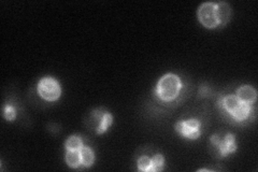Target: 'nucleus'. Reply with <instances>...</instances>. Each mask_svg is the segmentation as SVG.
<instances>
[{
  "mask_svg": "<svg viewBox=\"0 0 258 172\" xmlns=\"http://www.w3.org/2000/svg\"><path fill=\"white\" fill-rule=\"evenodd\" d=\"M236 96L238 97L239 100L242 101V103L252 105L256 101L257 93L255 91V88H253L252 86L243 85V86L238 88V91L236 93Z\"/></svg>",
  "mask_w": 258,
  "mask_h": 172,
  "instance_id": "8",
  "label": "nucleus"
},
{
  "mask_svg": "<svg viewBox=\"0 0 258 172\" xmlns=\"http://www.w3.org/2000/svg\"><path fill=\"white\" fill-rule=\"evenodd\" d=\"M80 154H81V169H84V168H90L91 166L95 162V154H94V152L92 151L91 148L89 146H83L80 150Z\"/></svg>",
  "mask_w": 258,
  "mask_h": 172,
  "instance_id": "10",
  "label": "nucleus"
},
{
  "mask_svg": "<svg viewBox=\"0 0 258 172\" xmlns=\"http://www.w3.org/2000/svg\"><path fill=\"white\" fill-rule=\"evenodd\" d=\"M113 123V116L103 108L93 110L86 118V126L97 133H103Z\"/></svg>",
  "mask_w": 258,
  "mask_h": 172,
  "instance_id": "4",
  "label": "nucleus"
},
{
  "mask_svg": "<svg viewBox=\"0 0 258 172\" xmlns=\"http://www.w3.org/2000/svg\"><path fill=\"white\" fill-rule=\"evenodd\" d=\"M66 163L69 167L74 169H81V154L79 151H67L66 154Z\"/></svg>",
  "mask_w": 258,
  "mask_h": 172,
  "instance_id": "11",
  "label": "nucleus"
},
{
  "mask_svg": "<svg viewBox=\"0 0 258 172\" xmlns=\"http://www.w3.org/2000/svg\"><path fill=\"white\" fill-rule=\"evenodd\" d=\"M138 169L140 171H146V172H152V158L148 156H142L137 162Z\"/></svg>",
  "mask_w": 258,
  "mask_h": 172,
  "instance_id": "13",
  "label": "nucleus"
},
{
  "mask_svg": "<svg viewBox=\"0 0 258 172\" xmlns=\"http://www.w3.org/2000/svg\"><path fill=\"white\" fill-rule=\"evenodd\" d=\"M211 145L214 150V155L219 158L228 156L231 153L236 152L237 143L235 136L232 133H218L211 137Z\"/></svg>",
  "mask_w": 258,
  "mask_h": 172,
  "instance_id": "3",
  "label": "nucleus"
},
{
  "mask_svg": "<svg viewBox=\"0 0 258 172\" xmlns=\"http://www.w3.org/2000/svg\"><path fill=\"white\" fill-rule=\"evenodd\" d=\"M219 106H221L222 109L226 111V113H227L232 119L236 120L238 123L248 119L251 115V113L253 112L252 105L242 103V101L238 99L236 95L225 96L219 101Z\"/></svg>",
  "mask_w": 258,
  "mask_h": 172,
  "instance_id": "2",
  "label": "nucleus"
},
{
  "mask_svg": "<svg viewBox=\"0 0 258 172\" xmlns=\"http://www.w3.org/2000/svg\"><path fill=\"white\" fill-rule=\"evenodd\" d=\"M38 93L40 97L48 101L57 100L61 95V87L59 83L51 76H46L40 80L38 84Z\"/></svg>",
  "mask_w": 258,
  "mask_h": 172,
  "instance_id": "5",
  "label": "nucleus"
},
{
  "mask_svg": "<svg viewBox=\"0 0 258 172\" xmlns=\"http://www.w3.org/2000/svg\"><path fill=\"white\" fill-rule=\"evenodd\" d=\"M216 10H217V20H218V26L225 27L227 23L230 21L231 17V8L227 2H217L216 3Z\"/></svg>",
  "mask_w": 258,
  "mask_h": 172,
  "instance_id": "9",
  "label": "nucleus"
},
{
  "mask_svg": "<svg viewBox=\"0 0 258 172\" xmlns=\"http://www.w3.org/2000/svg\"><path fill=\"white\" fill-rule=\"evenodd\" d=\"M3 116L5 117V119L10 120V122H12L16 116V112H15V109L13 107H11L9 105L4 106L3 108Z\"/></svg>",
  "mask_w": 258,
  "mask_h": 172,
  "instance_id": "15",
  "label": "nucleus"
},
{
  "mask_svg": "<svg viewBox=\"0 0 258 172\" xmlns=\"http://www.w3.org/2000/svg\"><path fill=\"white\" fill-rule=\"evenodd\" d=\"M165 167V158L159 153H157L152 158V172H159Z\"/></svg>",
  "mask_w": 258,
  "mask_h": 172,
  "instance_id": "14",
  "label": "nucleus"
},
{
  "mask_svg": "<svg viewBox=\"0 0 258 172\" xmlns=\"http://www.w3.org/2000/svg\"><path fill=\"white\" fill-rule=\"evenodd\" d=\"M200 122L196 118H191L175 124V130L180 136L186 139L196 140L200 137Z\"/></svg>",
  "mask_w": 258,
  "mask_h": 172,
  "instance_id": "7",
  "label": "nucleus"
},
{
  "mask_svg": "<svg viewBox=\"0 0 258 172\" xmlns=\"http://www.w3.org/2000/svg\"><path fill=\"white\" fill-rule=\"evenodd\" d=\"M66 150L67 151H79L83 148V141L78 136H71L66 141Z\"/></svg>",
  "mask_w": 258,
  "mask_h": 172,
  "instance_id": "12",
  "label": "nucleus"
},
{
  "mask_svg": "<svg viewBox=\"0 0 258 172\" xmlns=\"http://www.w3.org/2000/svg\"><path fill=\"white\" fill-rule=\"evenodd\" d=\"M182 90V82L177 74L167 73L160 78L155 88V96L163 103L177 99Z\"/></svg>",
  "mask_w": 258,
  "mask_h": 172,
  "instance_id": "1",
  "label": "nucleus"
},
{
  "mask_svg": "<svg viewBox=\"0 0 258 172\" xmlns=\"http://www.w3.org/2000/svg\"><path fill=\"white\" fill-rule=\"evenodd\" d=\"M198 20L206 28H216L218 27L217 20V10L215 2H206L203 3L198 9Z\"/></svg>",
  "mask_w": 258,
  "mask_h": 172,
  "instance_id": "6",
  "label": "nucleus"
}]
</instances>
